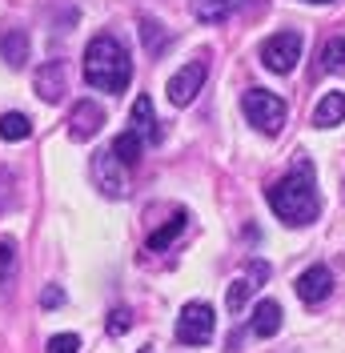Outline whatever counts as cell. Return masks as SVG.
Listing matches in <instances>:
<instances>
[{"instance_id": "17", "label": "cell", "mask_w": 345, "mask_h": 353, "mask_svg": "<svg viewBox=\"0 0 345 353\" xmlns=\"http://www.w3.org/2000/svg\"><path fill=\"white\" fill-rule=\"evenodd\" d=\"M145 145H149V141H145V137H141V132L137 129H129V132H121V137H117V141H112V149H117V157H121V161H125V165H137V161H141V153H145Z\"/></svg>"}, {"instance_id": "1", "label": "cell", "mask_w": 345, "mask_h": 353, "mask_svg": "<svg viewBox=\"0 0 345 353\" xmlns=\"http://www.w3.org/2000/svg\"><path fill=\"white\" fill-rule=\"evenodd\" d=\"M269 209L277 213V221L293 225V229L317 221L322 197H317V176H313V161H309V157H297L293 169L269 189Z\"/></svg>"}, {"instance_id": "4", "label": "cell", "mask_w": 345, "mask_h": 353, "mask_svg": "<svg viewBox=\"0 0 345 353\" xmlns=\"http://www.w3.org/2000/svg\"><path fill=\"white\" fill-rule=\"evenodd\" d=\"M302 32H293V28H285V32H273L269 41L261 44V65L269 68V72H293L297 68V61H302Z\"/></svg>"}, {"instance_id": "5", "label": "cell", "mask_w": 345, "mask_h": 353, "mask_svg": "<svg viewBox=\"0 0 345 353\" xmlns=\"http://www.w3.org/2000/svg\"><path fill=\"white\" fill-rule=\"evenodd\" d=\"M217 333V317L205 301H189L177 317V341L181 345H209Z\"/></svg>"}, {"instance_id": "6", "label": "cell", "mask_w": 345, "mask_h": 353, "mask_svg": "<svg viewBox=\"0 0 345 353\" xmlns=\"http://www.w3.org/2000/svg\"><path fill=\"white\" fill-rule=\"evenodd\" d=\"M125 161L117 157V149H101V153H92V181H97V189L105 193V197L121 201L129 197V176H125Z\"/></svg>"}, {"instance_id": "12", "label": "cell", "mask_w": 345, "mask_h": 353, "mask_svg": "<svg viewBox=\"0 0 345 353\" xmlns=\"http://www.w3.org/2000/svg\"><path fill=\"white\" fill-rule=\"evenodd\" d=\"M132 129L141 132L149 145H157V141H161V125H157V112H152L149 97H137V101H132Z\"/></svg>"}, {"instance_id": "21", "label": "cell", "mask_w": 345, "mask_h": 353, "mask_svg": "<svg viewBox=\"0 0 345 353\" xmlns=\"http://www.w3.org/2000/svg\"><path fill=\"white\" fill-rule=\"evenodd\" d=\"M12 277H17V245L0 241V289L12 285Z\"/></svg>"}, {"instance_id": "15", "label": "cell", "mask_w": 345, "mask_h": 353, "mask_svg": "<svg viewBox=\"0 0 345 353\" xmlns=\"http://www.w3.org/2000/svg\"><path fill=\"white\" fill-rule=\"evenodd\" d=\"M0 57H4V65L24 68V61H28V37H24L21 28L0 32Z\"/></svg>"}, {"instance_id": "20", "label": "cell", "mask_w": 345, "mask_h": 353, "mask_svg": "<svg viewBox=\"0 0 345 353\" xmlns=\"http://www.w3.org/2000/svg\"><path fill=\"white\" fill-rule=\"evenodd\" d=\"M342 68H345V41L333 37V41H325V48H322V72H342Z\"/></svg>"}, {"instance_id": "11", "label": "cell", "mask_w": 345, "mask_h": 353, "mask_svg": "<svg viewBox=\"0 0 345 353\" xmlns=\"http://www.w3.org/2000/svg\"><path fill=\"white\" fill-rule=\"evenodd\" d=\"M37 97L48 105L65 97V61H44V68H37Z\"/></svg>"}, {"instance_id": "7", "label": "cell", "mask_w": 345, "mask_h": 353, "mask_svg": "<svg viewBox=\"0 0 345 353\" xmlns=\"http://www.w3.org/2000/svg\"><path fill=\"white\" fill-rule=\"evenodd\" d=\"M205 77H209V61H189L185 68H177L169 77V88H165V97H169V105H177V109H185V105H193V97L201 92V85H205Z\"/></svg>"}, {"instance_id": "14", "label": "cell", "mask_w": 345, "mask_h": 353, "mask_svg": "<svg viewBox=\"0 0 345 353\" xmlns=\"http://www.w3.org/2000/svg\"><path fill=\"white\" fill-rule=\"evenodd\" d=\"M185 225H189V213H185V209H177V213H172V217L165 221V225H161V229H157L145 245H149L152 253H161V249H169V245L185 233Z\"/></svg>"}, {"instance_id": "9", "label": "cell", "mask_w": 345, "mask_h": 353, "mask_svg": "<svg viewBox=\"0 0 345 353\" xmlns=\"http://www.w3.org/2000/svg\"><path fill=\"white\" fill-rule=\"evenodd\" d=\"M101 125H105V109L97 101H77V109L68 117V137L72 141H92L101 132Z\"/></svg>"}, {"instance_id": "22", "label": "cell", "mask_w": 345, "mask_h": 353, "mask_svg": "<svg viewBox=\"0 0 345 353\" xmlns=\"http://www.w3.org/2000/svg\"><path fill=\"white\" fill-rule=\"evenodd\" d=\"M48 353H81V337L77 333H57L48 341Z\"/></svg>"}, {"instance_id": "19", "label": "cell", "mask_w": 345, "mask_h": 353, "mask_svg": "<svg viewBox=\"0 0 345 353\" xmlns=\"http://www.w3.org/2000/svg\"><path fill=\"white\" fill-rule=\"evenodd\" d=\"M233 8H237V0H197V8H193V12L201 17V21L217 24V21H225V17H229Z\"/></svg>"}, {"instance_id": "23", "label": "cell", "mask_w": 345, "mask_h": 353, "mask_svg": "<svg viewBox=\"0 0 345 353\" xmlns=\"http://www.w3.org/2000/svg\"><path fill=\"white\" fill-rule=\"evenodd\" d=\"M141 32L149 37V52L157 57V52H161V44H165V32H161V24L152 21V17H145V21H141Z\"/></svg>"}, {"instance_id": "10", "label": "cell", "mask_w": 345, "mask_h": 353, "mask_svg": "<svg viewBox=\"0 0 345 353\" xmlns=\"http://www.w3.org/2000/svg\"><path fill=\"white\" fill-rule=\"evenodd\" d=\"M293 289H297V297H302L305 305H322L325 297L333 293V273H329L325 265H309L302 277H297Z\"/></svg>"}, {"instance_id": "3", "label": "cell", "mask_w": 345, "mask_h": 353, "mask_svg": "<svg viewBox=\"0 0 345 353\" xmlns=\"http://www.w3.org/2000/svg\"><path fill=\"white\" fill-rule=\"evenodd\" d=\"M241 109H245V121L257 132H269L273 137L285 125V101L273 97V92H265V88H249L245 101H241Z\"/></svg>"}, {"instance_id": "2", "label": "cell", "mask_w": 345, "mask_h": 353, "mask_svg": "<svg viewBox=\"0 0 345 353\" xmlns=\"http://www.w3.org/2000/svg\"><path fill=\"white\" fill-rule=\"evenodd\" d=\"M129 77H132V61L125 52V44L117 37H92L85 48V81L101 92H125L129 88Z\"/></svg>"}, {"instance_id": "8", "label": "cell", "mask_w": 345, "mask_h": 353, "mask_svg": "<svg viewBox=\"0 0 345 353\" xmlns=\"http://www.w3.org/2000/svg\"><path fill=\"white\" fill-rule=\"evenodd\" d=\"M265 281H269V261L253 257V261H249V269H245L241 277H233V281H229V293H225V305H229V313H241V309L249 305V297H253Z\"/></svg>"}, {"instance_id": "26", "label": "cell", "mask_w": 345, "mask_h": 353, "mask_svg": "<svg viewBox=\"0 0 345 353\" xmlns=\"http://www.w3.org/2000/svg\"><path fill=\"white\" fill-rule=\"evenodd\" d=\"M309 4H329V0H309Z\"/></svg>"}, {"instance_id": "16", "label": "cell", "mask_w": 345, "mask_h": 353, "mask_svg": "<svg viewBox=\"0 0 345 353\" xmlns=\"http://www.w3.org/2000/svg\"><path fill=\"white\" fill-rule=\"evenodd\" d=\"M277 330H281V305L277 301H261L253 309V333L257 337H273Z\"/></svg>"}, {"instance_id": "25", "label": "cell", "mask_w": 345, "mask_h": 353, "mask_svg": "<svg viewBox=\"0 0 345 353\" xmlns=\"http://www.w3.org/2000/svg\"><path fill=\"white\" fill-rule=\"evenodd\" d=\"M41 301H44V309H57V305H65V293H61V289L52 285V289H44V297H41Z\"/></svg>"}, {"instance_id": "18", "label": "cell", "mask_w": 345, "mask_h": 353, "mask_svg": "<svg viewBox=\"0 0 345 353\" xmlns=\"http://www.w3.org/2000/svg\"><path fill=\"white\" fill-rule=\"evenodd\" d=\"M32 137V121L24 112H4L0 117V141H28Z\"/></svg>"}, {"instance_id": "27", "label": "cell", "mask_w": 345, "mask_h": 353, "mask_svg": "<svg viewBox=\"0 0 345 353\" xmlns=\"http://www.w3.org/2000/svg\"><path fill=\"white\" fill-rule=\"evenodd\" d=\"M141 353H152V350H141Z\"/></svg>"}, {"instance_id": "24", "label": "cell", "mask_w": 345, "mask_h": 353, "mask_svg": "<svg viewBox=\"0 0 345 353\" xmlns=\"http://www.w3.org/2000/svg\"><path fill=\"white\" fill-rule=\"evenodd\" d=\"M132 325V313L129 309H112V317H108V333H125Z\"/></svg>"}, {"instance_id": "13", "label": "cell", "mask_w": 345, "mask_h": 353, "mask_svg": "<svg viewBox=\"0 0 345 353\" xmlns=\"http://www.w3.org/2000/svg\"><path fill=\"white\" fill-rule=\"evenodd\" d=\"M345 121V92H325L322 105L313 109V125L317 129H333Z\"/></svg>"}]
</instances>
